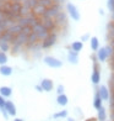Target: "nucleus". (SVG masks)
<instances>
[{
  "mask_svg": "<svg viewBox=\"0 0 114 121\" xmlns=\"http://www.w3.org/2000/svg\"><path fill=\"white\" fill-rule=\"evenodd\" d=\"M27 42H28V35H26L25 32L21 31L19 35L15 36V40H14L12 43H17V45H21V46L25 47L27 45ZM12 43H11V45H12Z\"/></svg>",
  "mask_w": 114,
  "mask_h": 121,
  "instance_id": "1a4fd4ad",
  "label": "nucleus"
},
{
  "mask_svg": "<svg viewBox=\"0 0 114 121\" xmlns=\"http://www.w3.org/2000/svg\"><path fill=\"white\" fill-rule=\"evenodd\" d=\"M109 108H110V111H114V98L112 96L109 99Z\"/></svg>",
  "mask_w": 114,
  "mask_h": 121,
  "instance_id": "f704fd0d",
  "label": "nucleus"
},
{
  "mask_svg": "<svg viewBox=\"0 0 114 121\" xmlns=\"http://www.w3.org/2000/svg\"><path fill=\"white\" fill-rule=\"evenodd\" d=\"M0 112H1V108H0Z\"/></svg>",
  "mask_w": 114,
  "mask_h": 121,
  "instance_id": "49530a36",
  "label": "nucleus"
},
{
  "mask_svg": "<svg viewBox=\"0 0 114 121\" xmlns=\"http://www.w3.org/2000/svg\"><path fill=\"white\" fill-rule=\"evenodd\" d=\"M41 22L43 24V26L46 27V29L49 31V32H54V30L59 29V27L57 26L55 21H54V19H47V17H41Z\"/></svg>",
  "mask_w": 114,
  "mask_h": 121,
  "instance_id": "0eeeda50",
  "label": "nucleus"
},
{
  "mask_svg": "<svg viewBox=\"0 0 114 121\" xmlns=\"http://www.w3.org/2000/svg\"><path fill=\"white\" fill-rule=\"evenodd\" d=\"M0 74L4 75V77H10L12 74V68L8 64H4V65H0Z\"/></svg>",
  "mask_w": 114,
  "mask_h": 121,
  "instance_id": "4be33fe9",
  "label": "nucleus"
},
{
  "mask_svg": "<svg viewBox=\"0 0 114 121\" xmlns=\"http://www.w3.org/2000/svg\"><path fill=\"white\" fill-rule=\"evenodd\" d=\"M4 108L6 109V111L9 112L10 116H16V112H17V110H16L15 104H14L11 100H6V104H5Z\"/></svg>",
  "mask_w": 114,
  "mask_h": 121,
  "instance_id": "ddd939ff",
  "label": "nucleus"
},
{
  "mask_svg": "<svg viewBox=\"0 0 114 121\" xmlns=\"http://www.w3.org/2000/svg\"><path fill=\"white\" fill-rule=\"evenodd\" d=\"M22 5L25 8H27V9H33L36 5H37V0H25V1L22 3Z\"/></svg>",
  "mask_w": 114,
  "mask_h": 121,
  "instance_id": "cd10ccee",
  "label": "nucleus"
},
{
  "mask_svg": "<svg viewBox=\"0 0 114 121\" xmlns=\"http://www.w3.org/2000/svg\"><path fill=\"white\" fill-rule=\"evenodd\" d=\"M54 21H55V24L59 29H63V27L68 26V13L66 11H60L57 15V17L54 19Z\"/></svg>",
  "mask_w": 114,
  "mask_h": 121,
  "instance_id": "423d86ee",
  "label": "nucleus"
},
{
  "mask_svg": "<svg viewBox=\"0 0 114 121\" xmlns=\"http://www.w3.org/2000/svg\"><path fill=\"white\" fill-rule=\"evenodd\" d=\"M107 8L112 14L114 13V0H107Z\"/></svg>",
  "mask_w": 114,
  "mask_h": 121,
  "instance_id": "c756f323",
  "label": "nucleus"
},
{
  "mask_svg": "<svg viewBox=\"0 0 114 121\" xmlns=\"http://www.w3.org/2000/svg\"><path fill=\"white\" fill-rule=\"evenodd\" d=\"M97 120L98 121H107V111H106L104 106H102L101 109L97 110Z\"/></svg>",
  "mask_w": 114,
  "mask_h": 121,
  "instance_id": "393cba45",
  "label": "nucleus"
},
{
  "mask_svg": "<svg viewBox=\"0 0 114 121\" xmlns=\"http://www.w3.org/2000/svg\"><path fill=\"white\" fill-rule=\"evenodd\" d=\"M66 121H76V120H75L74 117H69V116H68V117H66Z\"/></svg>",
  "mask_w": 114,
  "mask_h": 121,
  "instance_id": "58836bf2",
  "label": "nucleus"
},
{
  "mask_svg": "<svg viewBox=\"0 0 114 121\" xmlns=\"http://www.w3.org/2000/svg\"><path fill=\"white\" fill-rule=\"evenodd\" d=\"M68 115H69L68 110H60V111H58V112L54 114L53 117H54V119H66Z\"/></svg>",
  "mask_w": 114,
  "mask_h": 121,
  "instance_id": "bb28decb",
  "label": "nucleus"
},
{
  "mask_svg": "<svg viewBox=\"0 0 114 121\" xmlns=\"http://www.w3.org/2000/svg\"><path fill=\"white\" fill-rule=\"evenodd\" d=\"M66 13L68 15L71 17L74 21H80L81 19V15H80V11H79V9L76 5H74L72 3H66Z\"/></svg>",
  "mask_w": 114,
  "mask_h": 121,
  "instance_id": "39448f33",
  "label": "nucleus"
},
{
  "mask_svg": "<svg viewBox=\"0 0 114 121\" xmlns=\"http://www.w3.org/2000/svg\"><path fill=\"white\" fill-rule=\"evenodd\" d=\"M63 11V5L60 4H53L50 8L47 9V11L44 13V15L42 16V17H47V19H55L57 15Z\"/></svg>",
  "mask_w": 114,
  "mask_h": 121,
  "instance_id": "f03ea898",
  "label": "nucleus"
},
{
  "mask_svg": "<svg viewBox=\"0 0 114 121\" xmlns=\"http://www.w3.org/2000/svg\"><path fill=\"white\" fill-rule=\"evenodd\" d=\"M46 11H47V8L43 6V5H41V4H38V3H37L36 6L32 9V13H33L36 16H39V17H42Z\"/></svg>",
  "mask_w": 114,
  "mask_h": 121,
  "instance_id": "4468645a",
  "label": "nucleus"
},
{
  "mask_svg": "<svg viewBox=\"0 0 114 121\" xmlns=\"http://www.w3.org/2000/svg\"><path fill=\"white\" fill-rule=\"evenodd\" d=\"M64 93H65V86L63 84H59L57 86V94L60 95V94H64Z\"/></svg>",
  "mask_w": 114,
  "mask_h": 121,
  "instance_id": "7c9ffc66",
  "label": "nucleus"
},
{
  "mask_svg": "<svg viewBox=\"0 0 114 121\" xmlns=\"http://www.w3.org/2000/svg\"><path fill=\"white\" fill-rule=\"evenodd\" d=\"M10 49H11V43H9L6 41H1V42H0V51H1V52L8 53V52H10Z\"/></svg>",
  "mask_w": 114,
  "mask_h": 121,
  "instance_id": "a878e982",
  "label": "nucleus"
},
{
  "mask_svg": "<svg viewBox=\"0 0 114 121\" xmlns=\"http://www.w3.org/2000/svg\"><path fill=\"white\" fill-rule=\"evenodd\" d=\"M57 103H58V105H60V106H66L68 103H69L68 95L65 94V93H64V94L58 95V96H57Z\"/></svg>",
  "mask_w": 114,
  "mask_h": 121,
  "instance_id": "5701e85b",
  "label": "nucleus"
},
{
  "mask_svg": "<svg viewBox=\"0 0 114 121\" xmlns=\"http://www.w3.org/2000/svg\"><path fill=\"white\" fill-rule=\"evenodd\" d=\"M90 38H91V36H90L88 34H85V35L81 36L80 41H81V42H87V41H90Z\"/></svg>",
  "mask_w": 114,
  "mask_h": 121,
  "instance_id": "2f4dec72",
  "label": "nucleus"
},
{
  "mask_svg": "<svg viewBox=\"0 0 114 121\" xmlns=\"http://www.w3.org/2000/svg\"><path fill=\"white\" fill-rule=\"evenodd\" d=\"M109 119H110V121H114V111H110V114H109Z\"/></svg>",
  "mask_w": 114,
  "mask_h": 121,
  "instance_id": "e433bc0d",
  "label": "nucleus"
},
{
  "mask_svg": "<svg viewBox=\"0 0 114 121\" xmlns=\"http://www.w3.org/2000/svg\"><path fill=\"white\" fill-rule=\"evenodd\" d=\"M0 42H1V40H0Z\"/></svg>",
  "mask_w": 114,
  "mask_h": 121,
  "instance_id": "09e8293b",
  "label": "nucleus"
},
{
  "mask_svg": "<svg viewBox=\"0 0 114 121\" xmlns=\"http://www.w3.org/2000/svg\"><path fill=\"white\" fill-rule=\"evenodd\" d=\"M107 121H110V120H107Z\"/></svg>",
  "mask_w": 114,
  "mask_h": 121,
  "instance_id": "de8ad7c7",
  "label": "nucleus"
},
{
  "mask_svg": "<svg viewBox=\"0 0 114 121\" xmlns=\"http://www.w3.org/2000/svg\"><path fill=\"white\" fill-rule=\"evenodd\" d=\"M96 120H97V119H88L87 121H96Z\"/></svg>",
  "mask_w": 114,
  "mask_h": 121,
  "instance_id": "79ce46f5",
  "label": "nucleus"
},
{
  "mask_svg": "<svg viewBox=\"0 0 114 121\" xmlns=\"http://www.w3.org/2000/svg\"><path fill=\"white\" fill-rule=\"evenodd\" d=\"M90 47H91V49H92L93 52H97V51L101 48V47H99V40H98L96 36H93V37L90 38Z\"/></svg>",
  "mask_w": 114,
  "mask_h": 121,
  "instance_id": "6ab92c4d",
  "label": "nucleus"
},
{
  "mask_svg": "<svg viewBox=\"0 0 114 121\" xmlns=\"http://www.w3.org/2000/svg\"><path fill=\"white\" fill-rule=\"evenodd\" d=\"M14 121H23V119H20V117H16V119H14Z\"/></svg>",
  "mask_w": 114,
  "mask_h": 121,
  "instance_id": "ea45409f",
  "label": "nucleus"
},
{
  "mask_svg": "<svg viewBox=\"0 0 114 121\" xmlns=\"http://www.w3.org/2000/svg\"><path fill=\"white\" fill-rule=\"evenodd\" d=\"M5 104H6V99H5L4 96L0 95V108H4Z\"/></svg>",
  "mask_w": 114,
  "mask_h": 121,
  "instance_id": "72a5a7b5",
  "label": "nucleus"
},
{
  "mask_svg": "<svg viewBox=\"0 0 114 121\" xmlns=\"http://www.w3.org/2000/svg\"><path fill=\"white\" fill-rule=\"evenodd\" d=\"M1 3H6V1H11V0H0Z\"/></svg>",
  "mask_w": 114,
  "mask_h": 121,
  "instance_id": "a19ab883",
  "label": "nucleus"
},
{
  "mask_svg": "<svg viewBox=\"0 0 114 121\" xmlns=\"http://www.w3.org/2000/svg\"><path fill=\"white\" fill-rule=\"evenodd\" d=\"M0 95L4 96L5 99L6 98H10L12 95V89L10 86H6V85H3V86H0Z\"/></svg>",
  "mask_w": 114,
  "mask_h": 121,
  "instance_id": "aec40b11",
  "label": "nucleus"
},
{
  "mask_svg": "<svg viewBox=\"0 0 114 121\" xmlns=\"http://www.w3.org/2000/svg\"><path fill=\"white\" fill-rule=\"evenodd\" d=\"M43 88V90L47 91V93H49L54 89V83H53V80L52 79H48V78H44V79H42L41 80V83H39Z\"/></svg>",
  "mask_w": 114,
  "mask_h": 121,
  "instance_id": "9b49d317",
  "label": "nucleus"
},
{
  "mask_svg": "<svg viewBox=\"0 0 114 121\" xmlns=\"http://www.w3.org/2000/svg\"><path fill=\"white\" fill-rule=\"evenodd\" d=\"M98 11H99V15H101V16H103V15H104V10H103V9H99Z\"/></svg>",
  "mask_w": 114,
  "mask_h": 121,
  "instance_id": "4c0bfd02",
  "label": "nucleus"
},
{
  "mask_svg": "<svg viewBox=\"0 0 114 121\" xmlns=\"http://www.w3.org/2000/svg\"><path fill=\"white\" fill-rule=\"evenodd\" d=\"M57 41H58V34H57V31L49 32V35L47 36L46 40L42 41V48H43V49L52 48V47L57 43Z\"/></svg>",
  "mask_w": 114,
  "mask_h": 121,
  "instance_id": "7ed1b4c3",
  "label": "nucleus"
},
{
  "mask_svg": "<svg viewBox=\"0 0 114 121\" xmlns=\"http://www.w3.org/2000/svg\"><path fill=\"white\" fill-rule=\"evenodd\" d=\"M22 29H23V27L21 26V25L17 22V21H16V22H15L11 27H10V29H8V31H9V32H11L12 35H15V36H16V35H19L20 32L22 31Z\"/></svg>",
  "mask_w": 114,
  "mask_h": 121,
  "instance_id": "b1692460",
  "label": "nucleus"
},
{
  "mask_svg": "<svg viewBox=\"0 0 114 121\" xmlns=\"http://www.w3.org/2000/svg\"><path fill=\"white\" fill-rule=\"evenodd\" d=\"M43 62H44L46 65L50 68H61L63 67V60H60L57 57L53 56H44L43 57Z\"/></svg>",
  "mask_w": 114,
  "mask_h": 121,
  "instance_id": "20e7f679",
  "label": "nucleus"
},
{
  "mask_svg": "<svg viewBox=\"0 0 114 121\" xmlns=\"http://www.w3.org/2000/svg\"><path fill=\"white\" fill-rule=\"evenodd\" d=\"M8 53L1 52L0 51V65H4V64H8Z\"/></svg>",
  "mask_w": 114,
  "mask_h": 121,
  "instance_id": "c85d7f7f",
  "label": "nucleus"
},
{
  "mask_svg": "<svg viewBox=\"0 0 114 121\" xmlns=\"http://www.w3.org/2000/svg\"><path fill=\"white\" fill-rule=\"evenodd\" d=\"M96 54H97V58H98V60H99L101 63H104V62H107L108 59H110V57H109V54H108L106 47H101L98 51L96 52Z\"/></svg>",
  "mask_w": 114,
  "mask_h": 121,
  "instance_id": "9d476101",
  "label": "nucleus"
},
{
  "mask_svg": "<svg viewBox=\"0 0 114 121\" xmlns=\"http://www.w3.org/2000/svg\"><path fill=\"white\" fill-rule=\"evenodd\" d=\"M68 60H69V63H71V64H75V65L79 64V60H80L79 53L72 51V49H69V52H68Z\"/></svg>",
  "mask_w": 114,
  "mask_h": 121,
  "instance_id": "f8f14e48",
  "label": "nucleus"
},
{
  "mask_svg": "<svg viewBox=\"0 0 114 121\" xmlns=\"http://www.w3.org/2000/svg\"><path fill=\"white\" fill-rule=\"evenodd\" d=\"M1 4H3V3H1V1H0V6H1Z\"/></svg>",
  "mask_w": 114,
  "mask_h": 121,
  "instance_id": "a18cd8bd",
  "label": "nucleus"
},
{
  "mask_svg": "<svg viewBox=\"0 0 114 121\" xmlns=\"http://www.w3.org/2000/svg\"><path fill=\"white\" fill-rule=\"evenodd\" d=\"M1 114H3V116H4L5 120H8L10 117V115H9V112L6 111V109H5V108H1Z\"/></svg>",
  "mask_w": 114,
  "mask_h": 121,
  "instance_id": "473e14b6",
  "label": "nucleus"
},
{
  "mask_svg": "<svg viewBox=\"0 0 114 121\" xmlns=\"http://www.w3.org/2000/svg\"><path fill=\"white\" fill-rule=\"evenodd\" d=\"M91 82L93 85H98L99 82H101V70H92V74H91Z\"/></svg>",
  "mask_w": 114,
  "mask_h": 121,
  "instance_id": "dca6fc26",
  "label": "nucleus"
},
{
  "mask_svg": "<svg viewBox=\"0 0 114 121\" xmlns=\"http://www.w3.org/2000/svg\"><path fill=\"white\" fill-rule=\"evenodd\" d=\"M32 30H33V32L37 35V37H38V40H39L41 42L43 41V40H46L47 38V36L49 35V31H48L44 26H43V24L41 22H38V24H36L33 27H32Z\"/></svg>",
  "mask_w": 114,
  "mask_h": 121,
  "instance_id": "f257e3e1",
  "label": "nucleus"
},
{
  "mask_svg": "<svg viewBox=\"0 0 114 121\" xmlns=\"http://www.w3.org/2000/svg\"><path fill=\"white\" fill-rule=\"evenodd\" d=\"M102 106H103V100H102V98H101L99 94H98V90L96 89L95 96H93V108H95L96 110H98V109H101Z\"/></svg>",
  "mask_w": 114,
  "mask_h": 121,
  "instance_id": "2eb2a0df",
  "label": "nucleus"
},
{
  "mask_svg": "<svg viewBox=\"0 0 114 121\" xmlns=\"http://www.w3.org/2000/svg\"><path fill=\"white\" fill-rule=\"evenodd\" d=\"M70 49H72V51L80 53L84 49V42H81V41H74L71 45H70Z\"/></svg>",
  "mask_w": 114,
  "mask_h": 121,
  "instance_id": "412c9836",
  "label": "nucleus"
},
{
  "mask_svg": "<svg viewBox=\"0 0 114 121\" xmlns=\"http://www.w3.org/2000/svg\"><path fill=\"white\" fill-rule=\"evenodd\" d=\"M23 46H21V45H17V43H12L11 45V49H10V52H11L12 56H19V54L22 53L23 51Z\"/></svg>",
  "mask_w": 114,
  "mask_h": 121,
  "instance_id": "a211bd4d",
  "label": "nucleus"
},
{
  "mask_svg": "<svg viewBox=\"0 0 114 121\" xmlns=\"http://www.w3.org/2000/svg\"><path fill=\"white\" fill-rule=\"evenodd\" d=\"M1 34H3V31H0V36H1Z\"/></svg>",
  "mask_w": 114,
  "mask_h": 121,
  "instance_id": "c03bdc74",
  "label": "nucleus"
},
{
  "mask_svg": "<svg viewBox=\"0 0 114 121\" xmlns=\"http://www.w3.org/2000/svg\"><path fill=\"white\" fill-rule=\"evenodd\" d=\"M97 90H98V94L102 98L103 101H109V99H110V90L108 89L107 85H99L98 88H97Z\"/></svg>",
  "mask_w": 114,
  "mask_h": 121,
  "instance_id": "6e6552de",
  "label": "nucleus"
},
{
  "mask_svg": "<svg viewBox=\"0 0 114 121\" xmlns=\"http://www.w3.org/2000/svg\"><path fill=\"white\" fill-rule=\"evenodd\" d=\"M34 88H36V90H37L38 93H43V91H44V90H43V88H42V85H41V84H37Z\"/></svg>",
  "mask_w": 114,
  "mask_h": 121,
  "instance_id": "c9c22d12",
  "label": "nucleus"
},
{
  "mask_svg": "<svg viewBox=\"0 0 114 121\" xmlns=\"http://www.w3.org/2000/svg\"><path fill=\"white\" fill-rule=\"evenodd\" d=\"M0 40H1V41H6V42H9V43H12L14 40H15V35H12L11 32H9V31L6 30V31H4L3 34H1V36H0Z\"/></svg>",
  "mask_w": 114,
  "mask_h": 121,
  "instance_id": "f3484780",
  "label": "nucleus"
},
{
  "mask_svg": "<svg viewBox=\"0 0 114 121\" xmlns=\"http://www.w3.org/2000/svg\"><path fill=\"white\" fill-rule=\"evenodd\" d=\"M11 1H20V3H22V0H11Z\"/></svg>",
  "mask_w": 114,
  "mask_h": 121,
  "instance_id": "37998d69",
  "label": "nucleus"
}]
</instances>
